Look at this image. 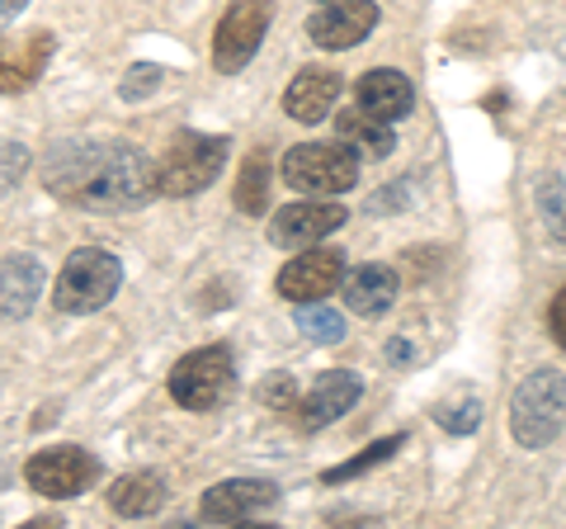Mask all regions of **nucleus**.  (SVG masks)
Masks as SVG:
<instances>
[{"label":"nucleus","mask_w":566,"mask_h":529,"mask_svg":"<svg viewBox=\"0 0 566 529\" xmlns=\"http://www.w3.org/2000/svg\"><path fill=\"white\" fill-rule=\"evenodd\" d=\"M354 104L368 110L374 118H382V123H397V118H406L416 110V85L401 72H392V66H374V72L354 85Z\"/></svg>","instance_id":"nucleus-16"},{"label":"nucleus","mask_w":566,"mask_h":529,"mask_svg":"<svg viewBox=\"0 0 566 529\" xmlns=\"http://www.w3.org/2000/svg\"><path fill=\"white\" fill-rule=\"evenodd\" d=\"M95 478H99V458L85 454L81 445H52L24 464V483L48 501L81 497L85 487H95Z\"/></svg>","instance_id":"nucleus-8"},{"label":"nucleus","mask_w":566,"mask_h":529,"mask_svg":"<svg viewBox=\"0 0 566 529\" xmlns=\"http://www.w3.org/2000/svg\"><path fill=\"white\" fill-rule=\"evenodd\" d=\"M547 331H553V341L566 350V284L557 289L553 298V308H547Z\"/></svg>","instance_id":"nucleus-29"},{"label":"nucleus","mask_w":566,"mask_h":529,"mask_svg":"<svg viewBox=\"0 0 566 529\" xmlns=\"http://www.w3.org/2000/svg\"><path fill=\"white\" fill-rule=\"evenodd\" d=\"M349 214L331 199H307V204H289L283 214H274L270 222V241L274 246H316L322 237H331L335 227H345Z\"/></svg>","instance_id":"nucleus-12"},{"label":"nucleus","mask_w":566,"mask_h":529,"mask_svg":"<svg viewBox=\"0 0 566 529\" xmlns=\"http://www.w3.org/2000/svg\"><path fill=\"white\" fill-rule=\"evenodd\" d=\"M43 293V264L33 256H6L0 260V317H29Z\"/></svg>","instance_id":"nucleus-17"},{"label":"nucleus","mask_w":566,"mask_h":529,"mask_svg":"<svg viewBox=\"0 0 566 529\" xmlns=\"http://www.w3.org/2000/svg\"><path fill=\"white\" fill-rule=\"evenodd\" d=\"M345 303L349 312H359V317H382L387 308L397 303V270L392 264H359L354 274H345Z\"/></svg>","instance_id":"nucleus-18"},{"label":"nucleus","mask_w":566,"mask_h":529,"mask_svg":"<svg viewBox=\"0 0 566 529\" xmlns=\"http://www.w3.org/2000/svg\"><path fill=\"white\" fill-rule=\"evenodd\" d=\"M293 397H297V383H293L289 374H274L270 383L260 387V402H270V407H283V412L293 407Z\"/></svg>","instance_id":"nucleus-28"},{"label":"nucleus","mask_w":566,"mask_h":529,"mask_svg":"<svg viewBox=\"0 0 566 529\" xmlns=\"http://www.w3.org/2000/svg\"><path fill=\"white\" fill-rule=\"evenodd\" d=\"M156 85H161V66H151V62H137L128 76H123V85H118V95L123 100H147Z\"/></svg>","instance_id":"nucleus-26"},{"label":"nucleus","mask_w":566,"mask_h":529,"mask_svg":"<svg viewBox=\"0 0 566 529\" xmlns=\"http://www.w3.org/2000/svg\"><path fill=\"white\" fill-rule=\"evenodd\" d=\"M279 175L297 194H349L359 185V152L340 143H297L283 152Z\"/></svg>","instance_id":"nucleus-5"},{"label":"nucleus","mask_w":566,"mask_h":529,"mask_svg":"<svg viewBox=\"0 0 566 529\" xmlns=\"http://www.w3.org/2000/svg\"><path fill=\"white\" fill-rule=\"evenodd\" d=\"M297 331L316 345H340L345 341V317L326 303H297Z\"/></svg>","instance_id":"nucleus-21"},{"label":"nucleus","mask_w":566,"mask_h":529,"mask_svg":"<svg viewBox=\"0 0 566 529\" xmlns=\"http://www.w3.org/2000/svg\"><path fill=\"white\" fill-rule=\"evenodd\" d=\"M374 29H378V6L374 0H326V6L307 20V39L316 48L345 52V48H359Z\"/></svg>","instance_id":"nucleus-10"},{"label":"nucleus","mask_w":566,"mask_h":529,"mask_svg":"<svg viewBox=\"0 0 566 529\" xmlns=\"http://www.w3.org/2000/svg\"><path fill=\"white\" fill-rule=\"evenodd\" d=\"M534 204H538V218L547 227V237L566 241V180L562 175H543L538 189H534Z\"/></svg>","instance_id":"nucleus-23"},{"label":"nucleus","mask_w":566,"mask_h":529,"mask_svg":"<svg viewBox=\"0 0 566 529\" xmlns=\"http://www.w3.org/2000/svg\"><path fill=\"white\" fill-rule=\"evenodd\" d=\"M227 137L222 133H175L170 147L156 166V194H170V199H189V194L208 189L227 166Z\"/></svg>","instance_id":"nucleus-3"},{"label":"nucleus","mask_w":566,"mask_h":529,"mask_svg":"<svg viewBox=\"0 0 566 529\" xmlns=\"http://www.w3.org/2000/svg\"><path fill=\"white\" fill-rule=\"evenodd\" d=\"M566 426V374L562 369H534L515 402H510V435L524 449H547Z\"/></svg>","instance_id":"nucleus-2"},{"label":"nucleus","mask_w":566,"mask_h":529,"mask_svg":"<svg viewBox=\"0 0 566 529\" xmlns=\"http://www.w3.org/2000/svg\"><path fill=\"white\" fill-rule=\"evenodd\" d=\"M43 180L76 208L128 214L156 194V166L133 143H62L43 162Z\"/></svg>","instance_id":"nucleus-1"},{"label":"nucleus","mask_w":566,"mask_h":529,"mask_svg":"<svg viewBox=\"0 0 566 529\" xmlns=\"http://www.w3.org/2000/svg\"><path fill=\"white\" fill-rule=\"evenodd\" d=\"M118 284H123V260L114 251H104V246H81V251H71V260L62 264L52 303H57V312L85 317V312H99L109 303Z\"/></svg>","instance_id":"nucleus-4"},{"label":"nucleus","mask_w":566,"mask_h":529,"mask_svg":"<svg viewBox=\"0 0 566 529\" xmlns=\"http://www.w3.org/2000/svg\"><path fill=\"white\" fill-rule=\"evenodd\" d=\"M109 506H114V516H123V520H147V516H156V510L166 506V478L161 473H151V468L128 473V478H118L109 487Z\"/></svg>","instance_id":"nucleus-19"},{"label":"nucleus","mask_w":566,"mask_h":529,"mask_svg":"<svg viewBox=\"0 0 566 529\" xmlns=\"http://www.w3.org/2000/svg\"><path fill=\"white\" fill-rule=\"evenodd\" d=\"M48 62H52L48 29H33L24 39H6V33H0V95H20L29 85H39Z\"/></svg>","instance_id":"nucleus-13"},{"label":"nucleus","mask_w":566,"mask_h":529,"mask_svg":"<svg viewBox=\"0 0 566 529\" xmlns=\"http://www.w3.org/2000/svg\"><path fill=\"white\" fill-rule=\"evenodd\" d=\"M359 393H364L359 374H349V369H331V374L316 378L312 393L297 402V426H303V431L331 426V421H340L354 402H359Z\"/></svg>","instance_id":"nucleus-14"},{"label":"nucleus","mask_w":566,"mask_h":529,"mask_svg":"<svg viewBox=\"0 0 566 529\" xmlns=\"http://www.w3.org/2000/svg\"><path fill=\"white\" fill-rule=\"evenodd\" d=\"M237 387V364L227 345H203L189 350V355L170 369V397L180 402L185 412H212L232 397Z\"/></svg>","instance_id":"nucleus-6"},{"label":"nucleus","mask_w":566,"mask_h":529,"mask_svg":"<svg viewBox=\"0 0 566 529\" xmlns=\"http://www.w3.org/2000/svg\"><path fill=\"white\" fill-rule=\"evenodd\" d=\"M335 133H340V143H349V147H364V156H387L397 147V137H392V123H382V118H374L368 110H345L340 118H335Z\"/></svg>","instance_id":"nucleus-20"},{"label":"nucleus","mask_w":566,"mask_h":529,"mask_svg":"<svg viewBox=\"0 0 566 529\" xmlns=\"http://www.w3.org/2000/svg\"><path fill=\"white\" fill-rule=\"evenodd\" d=\"M237 208L241 214H264V208H270V162H264L260 152L245 162L241 180H237Z\"/></svg>","instance_id":"nucleus-22"},{"label":"nucleus","mask_w":566,"mask_h":529,"mask_svg":"<svg viewBox=\"0 0 566 529\" xmlns=\"http://www.w3.org/2000/svg\"><path fill=\"white\" fill-rule=\"evenodd\" d=\"M24 166H29V152L20 143H0V189H10L20 180Z\"/></svg>","instance_id":"nucleus-27"},{"label":"nucleus","mask_w":566,"mask_h":529,"mask_svg":"<svg viewBox=\"0 0 566 529\" xmlns=\"http://www.w3.org/2000/svg\"><path fill=\"white\" fill-rule=\"evenodd\" d=\"M434 421L444 426L449 435H472L476 426H482V397H472V393H453L444 397L434 407Z\"/></svg>","instance_id":"nucleus-24"},{"label":"nucleus","mask_w":566,"mask_h":529,"mask_svg":"<svg viewBox=\"0 0 566 529\" xmlns=\"http://www.w3.org/2000/svg\"><path fill=\"white\" fill-rule=\"evenodd\" d=\"M274 501H279V487L270 478H227L203 491L199 516L208 525H237L245 516H255V510H270Z\"/></svg>","instance_id":"nucleus-11"},{"label":"nucleus","mask_w":566,"mask_h":529,"mask_svg":"<svg viewBox=\"0 0 566 529\" xmlns=\"http://www.w3.org/2000/svg\"><path fill=\"white\" fill-rule=\"evenodd\" d=\"M24 6H29V0H0V29H6L10 20H20Z\"/></svg>","instance_id":"nucleus-30"},{"label":"nucleus","mask_w":566,"mask_h":529,"mask_svg":"<svg viewBox=\"0 0 566 529\" xmlns=\"http://www.w3.org/2000/svg\"><path fill=\"white\" fill-rule=\"evenodd\" d=\"M406 445V435H387V439H378V445H368L364 454H354V458H345V464H335L331 473H326V483H345V478H359V473H368V468H378V464H387L397 449Z\"/></svg>","instance_id":"nucleus-25"},{"label":"nucleus","mask_w":566,"mask_h":529,"mask_svg":"<svg viewBox=\"0 0 566 529\" xmlns=\"http://www.w3.org/2000/svg\"><path fill=\"white\" fill-rule=\"evenodd\" d=\"M270 20H274V0H232L218 20V33H212V66L222 76L245 72V62L255 58L264 33H270Z\"/></svg>","instance_id":"nucleus-7"},{"label":"nucleus","mask_w":566,"mask_h":529,"mask_svg":"<svg viewBox=\"0 0 566 529\" xmlns=\"http://www.w3.org/2000/svg\"><path fill=\"white\" fill-rule=\"evenodd\" d=\"M345 284V256L331 251V246H316V251H303L297 260H289L274 279L279 298L289 303H322L326 293H335Z\"/></svg>","instance_id":"nucleus-9"},{"label":"nucleus","mask_w":566,"mask_h":529,"mask_svg":"<svg viewBox=\"0 0 566 529\" xmlns=\"http://www.w3.org/2000/svg\"><path fill=\"white\" fill-rule=\"evenodd\" d=\"M340 85H345L340 72H331V66H303L283 91V110L297 123H322L335 110V100H340Z\"/></svg>","instance_id":"nucleus-15"}]
</instances>
